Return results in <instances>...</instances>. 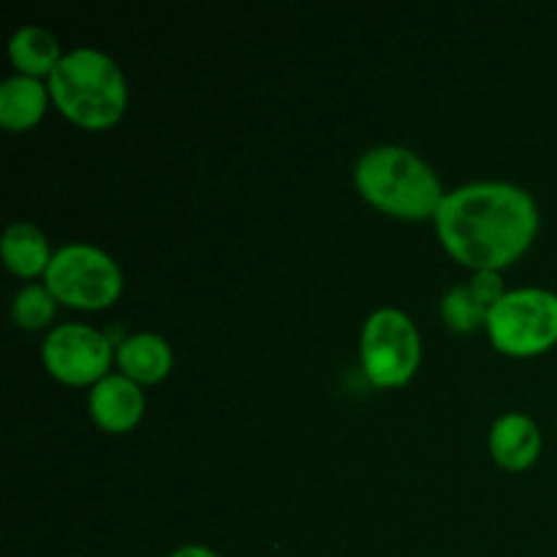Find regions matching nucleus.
Here are the masks:
<instances>
[{
  "label": "nucleus",
  "mask_w": 557,
  "mask_h": 557,
  "mask_svg": "<svg viewBox=\"0 0 557 557\" xmlns=\"http://www.w3.org/2000/svg\"><path fill=\"white\" fill-rule=\"evenodd\" d=\"M435 228L457 261L473 270H500L533 243L539 207L520 185L479 180L444 196Z\"/></svg>",
  "instance_id": "nucleus-1"
},
{
  "label": "nucleus",
  "mask_w": 557,
  "mask_h": 557,
  "mask_svg": "<svg viewBox=\"0 0 557 557\" xmlns=\"http://www.w3.org/2000/svg\"><path fill=\"white\" fill-rule=\"evenodd\" d=\"M47 87L60 112L85 128H107L117 123L128 103L123 71L114 58L96 47L65 52L49 74Z\"/></svg>",
  "instance_id": "nucleus-2"
},
{
  "label": "nucleus",
  "mask_w": 557,
  "mask_h": 557,
  "mask_svg": "<svg viewBox=\"0 0 557 557\" xmlns=\"http://www.w3.org/2000/svg\"><path fill=\"white\" fill-rule=\"evenodd\" d=\"M354 180L370 205L400 218L435 215L446 196L435 169L400 145H381L362 152Z\"/></svg>",
  "instance_id": "nucleus-3"
},
{
  "label": "nucleus",
  "mask_w": 557,
  "mask_h": 557,
  "mask_svg": "<svg viewBox=\"0 0 557 557\" xmlns=\"http://www.w3.org/2000/svg\"><path fill=\"white\" fill-rule=\"evenodd\" d=\"M487 332L495 348L515 357H533L557 343V294L522 286L506 292L487 313Z\"/></svg>",
  "instance_id": "nucleus-4"
},
{
  "label": "nucleus",
  "mask_w": 557,
  "mask_h": 557,
  "mask_svg": "<svg viewBox=\"0 0 557 557\" xmlns=\"http://www.w3.org/2000/svg\"><path fill=\"white\" fill-rule=\"evenodd\" d=\"M44 281L58 302L98 310L120 297L123 272L107 250L87 243H69L52 253Z\"/></svg>",
  "instance_id": "nucleus-5"
},
{
  "label": "nucleus",
  "mask_w": 557,
  "mask_h": 557,
  "mask_svg": "<svg viewBox=\"0 0 557 557\" xmlns=\"http://www.w3.org/2000/svg\"><path fill=\"white\" fill-rule=\"evenodd\" d=\"M417 324L400 308H379L362 326V368L375 386L406 384L419 368Z\"/></svg>",
  "instance_id": "nucleus-6"
},
{
  "label": "nucleus",
  "mask_w": 557,
  "mask_h": 557,
  "mask_svg": "<svg viewBox=\"0 0 557 557\" xmlns=\"http://www.w3.org/2000/svg\"><path fill=\"white\" fill-rule=\"evenodd\" d=\"M44 364L65 384H90L107 375L112 341L92 326L71 321L54 326L44 341Z\"/></svg>",
  "instance_id": "nucleus-7"
},
{
  "label": "nucleus",
  "mask_w": 557,
  "mask_h": 557,
  "mask_svg": "<svg viewBox=\"0 0 557 557\" xmlns=\"http://www.w3.org/2000/svg\"><path fill=\"white\" fill-rule=\"evenodd\" d=\"M90 413L103 430L123 433L131 430L145 413V395L139 384L125 373H107L90 389Z\"/></svg>",
  "instance_id": "nucleus-8"
},
{
  "label": "nucleus",
  "mask_w": 557,
  "mask_h": 557,
  "mask_svg": "<svg viewBox=\"0 0 557 557\" xmlns=\"http://www.w3.org/2000/svg\"><path fill=\"white\" fill-rule=\"evenodd\" d=\"M490 451L495 462L511 471L533 466L542 451V433L539 424L528 413L509 411L500 419H495L493 433H490Z\"/></svg>",
  "instance_id": "nucleus-9"
},
{
  "label": "nucleus",
  "mask_w": 557,
  "mask_h": 557,
  "mask_svg": "<svg viewBox=\"0 0 557 557\" xmlns=\"http://www.w3.org/2000/svg\"><path fill=\"white\" fill-rule=\"evenodd\" d=\"M172 346L156 332H136L123 337L117 346V362L128 379L136 384L161 381L172 370Z\"/></svg>",
  "instance_id": "nucleus-10"
},
{
  "label": "nucleus",
  "mask_w": 557,
  "mask_h": 557,
  "mask_svg": "<svg viewBox=\"0 0 557 557\" xmlns=\"http://www.w3.org/2000/svg\"><path fill=\"white\" fill-rule=\"evenodd\" d=\"M49 87L38 76L16 74L0 85V123L9 131H25L41 120L47 109Z\"/></svg>",
  "instance_id": "nucleus-11"
},
{
  "label": "nucleus",
  "mask_w": 557,
  "mask_h": 557,
  "mask_svg": "<svg viewBox=\"0 0 557 557\" xmlns=\"http://www.w3.org/2000/svg\"><path fill=\"white\" fill-rule=\"evenodd\" d=\"M0 250H3L5 264H9L16 275L25 277L47 272L49 261H52L47 234L38 226H33V223H11V226L5 228Z\"/></svg>",
  "instance_id": "nucleus-12"
},
{
  "label": "nucleus",
  "mask_w": 557,
  "mask_h": 557,
  "mask_svg": "<svg viewBox=\"0 0 557 557\" xmlns=\"http://www.w3.org/2000/svg\"><path fill=\"white\" fill-rule=\"evenodd\" d=\"M9 54L16 69L27 76L52 74L54 65L60 63L63 52L60 44L47 27L41 25H22L16 27L9 41Z\"/></svg>",
  "instance_id": "nucleus-13"
},
{
  "label": "nucleus",
  "mask_w": 557,
  "mask_h": 557,
  "mask_svg": "<svg viewBox=\"0 0 557 557\" xmlns=\"http://www.w3.org/2000/svg\"><path fill=\"white\" fill-rule=\"evenodd\" d=\"M490 308L484 305V299L473 292L471 281L457 283L441 299V315H444L446 324L457 332H471L479 324H487Z\"/></svg>",
  "instance_id": "nucleus-14"
},
{
  "label": "nucleus",
  "mask_w": 557,
  "mask_h": 557,
  "mask_svg": "<svg viewBox=\"0 0 557 557\" xmlns=\"http://www.w3.org/2000/svg\"><path fill=\"white\" fill-rule=\"evenodd\" d=\"M54 308H58V299L49 292L47 286H38V283H30V286H22L16 292L14 302H11V313H14V321L25 330H38V326L49 324L54 315Z\"/></svg>",
  "instance_id": "nucleus-15"
},
{
  "label": "nucleus",
  "mask_w": 557,
  "mask_h": 557,
  "mask_svg": "<svg viewBox=\"0 0 557 557\" xmlns=\"http://www.w3.org/2000/svg\"><path fill=\"white\" fill-rule=\"evenodd\" d=\"M471 286L479 297L484 299L487 308H493L500 297H504V277L498 270H476V275L471 277Z\"/></svg>",
  "instance_id": "nucleus-16"
},
{
  "label": "nucleus",
  "mask_w": 557,
  "mask_h": 557,
  "mask_svg": "<svg viewBox=\"0 0 557 557\" xmlns=\"http://www.w3.org/2000/svg\"><path fill=\"white\" fill-rule=\"evenodd\" d=\"M169 557H221L215 553V549L205 547V544H185V547L174 549Z\"/></svg>",
  "instance_id": "nucleus-17"
}]
</instances>
